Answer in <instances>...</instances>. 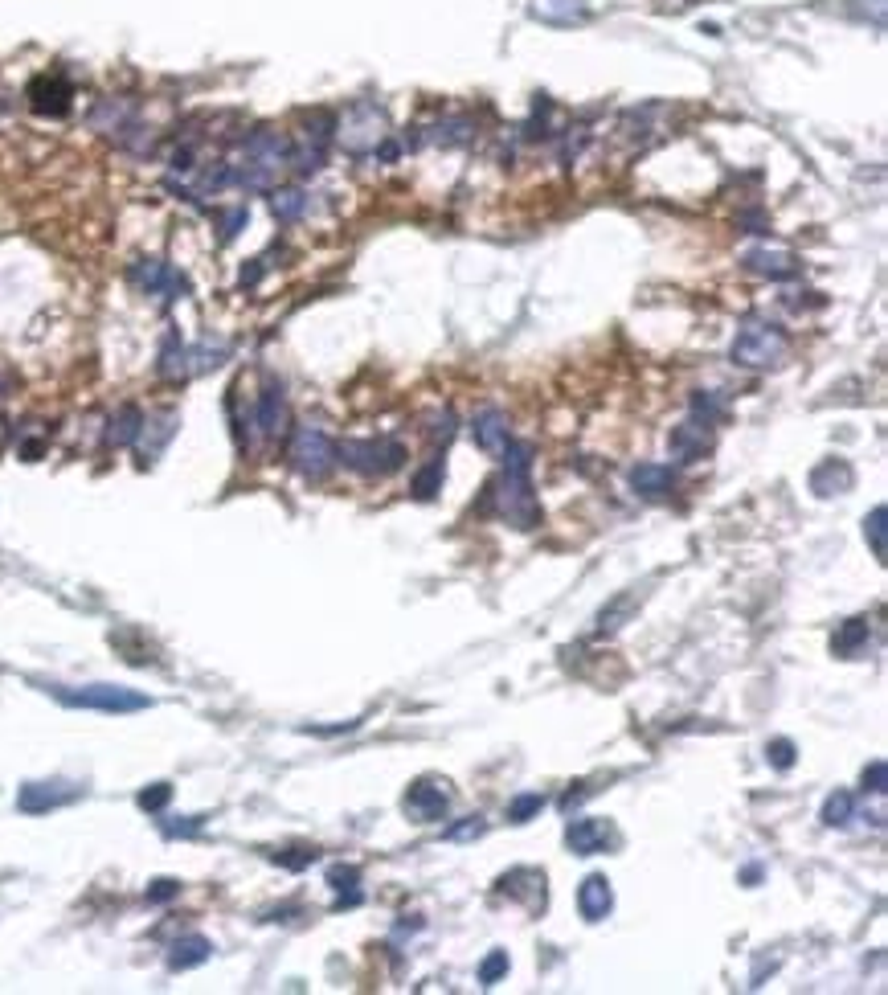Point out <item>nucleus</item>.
Here are the masks:
<instances>
[{
  "label": "nucleus",
  "instance_id": "17",
  "mask_svg": "<svg viewBox=\"0 0 888 995\" xmlns=\"http://www.w3.org/2000/svg\"><path fill=\"white\" fill-rule=\"evenodd\" d=\"M852 484H856V471H852L848 459H823V463L811 471V492H815L819 500H831V496L852 492Z\"/></svg>",
  "mask_w": 888,
  "mask_h": 995
},
{
  "label": "nucleus",
  "instance_id": "32",
  "mask_svg": "<svg viewBox=\"0 0 888 995\" xmlns=\"http://www.w3.org/2000/svg\"><path fill=\"white\" fill-rule=\"evenodd\" d=\"M586 5L582 0H537V17H545V21H561V25H569V21H586Z\"/></svg>",
  "mask_w": 888,
  "mask_h": 995
},
{
  "label": "nucleus",
  "instance_id": "19",
  "mask_svg": "<svg viewBox=\"0 0 888 995\" xmlns=\"http://www.w3.org/2000/svg\"><path fill=\"white\" fill-rule=\"evenodd\" d=\"M258 430L266 439H279L287 430V394L279 381H266L262 385V398H258Z\"/></svg>",
  "mask_w": 888,
  "mask_h": 995
},
{
  "label": "nucleus",
  "instance_id": "15",
  "mask_svg": "<svg viewBox=\"0 0 888 995\" xmlns=\"http://www.w3.org/2000/svg\"><path fill=\"white\" fill-rule=\"evenodd\" d=\"M741 263L753 271V275H762V279H774V283H782V279H794L798 275V258L790 254V250H770V246H753V250H745V258Z\"/></svg>",
  "mask_w": 888,
  "mask_h": 995
},
{
  "label": "nucleus",
  "instance_id": "9",
  "mask_svg": "<svg viewBox=\"0 0 888 995\" xmlns=\"http://www.w3.org/2000/svg\"><path fill=\"white\" fill-rule=\"evenodd\" d=\"M86 787L78 783H66V778H46V783H25L21 795H17V807L25 815H46V811H58L74 799H82Z\"/></svg>",
  "mask_w": 888,
  "mask_h": 995
},
{
  "label": "nucleus",
  "instance_id": "10",
  "mask_svg": "<svg viewBox=\"0 0 888 995\" xmlns=\"http://www.w3.org/2000/svg\"><path fill=\"white\" fill-rule=\"evenodd\" d=\"M565 844H569L573 856H598L606 848H618L623 836H618V828L610 824V819L586 815V819H573V824L565 828Z\"/></svg>",
  "mask_w": 888,
  "mask_h": 995
},
{
  "label": "nucleus",
  "instance_id": "40",
  "mask_svg": "<svg viewBox=\"0 0 888 995\" xmlns=\"http://www.w3.org/2000/svg\"><path fill=\"white\" fill-rule=\"evenodd\" d=\"M483 832H487V819H483V815H467L463 824H451V828H447V840L463 844V840H475V836H483Z\"/></svg>",
  "mask_w": 888,
  "mask_h": 995
},
{
  "label": "nucleus",
  "instance_id": "35",
  "mask_svg": "<svg viewBox=\"0 0 888 995\" xmlns=\"http://www.w3.org/2000/svg\"><path fill=\"white\" fill-rule=\"evenodd\" d=\"M508 967H512V963H508V950H492V955L479 963V983H483V987H496V983L508 975Z\"/></svg>",
  "mask_w": 888,
  "mask_h": 995
},
{
  "label": "nucleus",
  "instance_id": "36",
  "mask_svg": "<svg viewBox=\"0 0 888 995\" xmlns=\"http://www.w3.org/2000/svg\"><path fill=\"white\" fill-rule=\"evenodd\" d=\"M205 828V819L201 815H181V819H160V832L168 836V840H185V836H197Z\"/></svg>",
  "mask_w": 888,
  "mask_h": 995
},
{
  "label": "nucleus",
  "instance_id": "23",
  "mask_svg": "<svg viewBox=\"0 0 888 995\" xmlns=\"http://www.w3.org/2000/svg\"><path fill=\"white\" fill-rule=\"evenodd\" d=\"M328 885L340 893L336 897V910H352V905H361V869H357V864H332V869H328Z\"/></svg>",
  "mask_w": 888,
  "mask_h": 995
},
{
  "label": "nucleus",
  "instance_id": "27",
  "mask_svg": "<svg viewBox=\"0 0 888 995\" xmlns=\"http://www.w3.org/2000/svg\"><path fill=\"white\" fill-rule=\"evenodd\" d=\"M140 426H144V414L136 406H123L115 418H111V430H107V443L111 447H131L140 439Z\"/></svg>",
  "mask_w": 888,
  "mask_h": 995
},
{
  "label": "nucleus",
  "instance_id": "44",
  "mask_svg": "<svg viewBox=\"0 0 888 995\" xmlns=\"http://www.w3.org/2000/svg\"><path fill=\"white\" fill-rule=\"evenodd\" d=\"M246 218H250V213H246V209H234V213H230V218H226V230H221V238H234V234H238V230L246 226Z\"/></svg>",
  "mask_w": 888,
  "mask_h": 995
},
{
  "label": "nucleus",
  "instance_id": "20",
  "mask_svg": "<svg viewBox=\"0 0 888 995\" xmlns=\"http://www.w3.org/2000/svg\"><path fill=\"white\" fill-rule=\"evenodd\" d=\"M631 488L647 500H659L676 488V471L668 463H639V467H631Z\"/></svg>",
  "mask_w": 888,
  "mask_h": 995
},
{
  "label": "nucleus",
  "instance_id": "25",
  "mask_svg": "<svg viewBox=\"0 0 888 995\" xmlns=\"http://www.w3.org/2000/svg\"><path fill=\"white\" fill-rule=\"evenodd\" d=\"M442 480H447V459H442V455H430V459L418 467L410 492H414L418 500H434V496L442 492Z\"/></svg>",
  "mask_w": 888,
  "mask_h": 995
},
{
  "label": "nucleus",
  "instance_id": "33",
  "mask_svg": "<svg viewBox=\"0 0 888 995\" xmlns=\"http://www.w3.org/2000/svg\"><path fill=\"white\" fill-rule=\"evenodd\" d=\"M884 521H888L884 508H872V512L864 516V537L872 541V557H876V561H884V553H888V545H884Z\"/></svg>",
  "mask_w": 888,
  "mask_h": 995
},
{
  "label": "nucleus",
  "instance_id": "31",
  "mask_svg": "<svg viewBox=\"0 0 888 995\" xmlns=\"http://www.w3.org/2000/svg\"><path fill=\"white\" fill-rule=\"evenodd\" d=\"M471 140V123L467 119H442L426 132V144H442V148H455Z\"/></svg>",
  "mask_w": 888,
  "mask_h": 995
},
{
  "label": "nucleus",
  "instance_id": "3",
  "mask_svg": "<svg viewBox=\"0 0 888 995\" xmlns=\"http://www.w3.org/2000/svg\"><path fill=\"white\" fill-rule=\"evenodd\" d=\"M336 463L365 475V480H385L406 463V447L397 439H344L336 447Z\"/></svg>",
  "mask_w": 888,
  "mask_h": 995
},
{
  "label": "nucleus",
  "instance_id": "1",
  "mask_svg": "<svg viewBox=\"0 0 888 995\" xmlns=\"http://www.w3.org/2000/svg\"><path fill=\"white\" fill-rule=\"evenodd\" d=\"M500 459H504V475L487 488L492 500H496V512L520 533L537 529L541 525V504H537V496H532V451L520 447V443H508V451Z\"/></svg>",
  "mask_w": 888,
  "mask_h": 995
},
{
  "label": "nucleus",
  "instance_id": "37",
  "mask_svg": "<svg viewBox=\"0 0 888 995\" xmlns=\"http://www.w3.org/2000/svg\"><path fill=\"white\" fill-rule=\"evenodd\" d=\"M316 848H283V852H271V860L275 864H283V869H291V873H299V869H307V864H316Z\"/></svg>",
  "mask_w": 888,
  "mask_h": 995
},
{
  "label": "nucleus",
  "instance_id": "39",
  "mask_svg": "<svg viewBox=\"0 0 888 995\" xmlns=\"http://www.w3.org/2000/svg\"><path fill=\"white\" fill-rule=\"evenodd\" d=\"M136 803H140L148 815H160V811L172 803V787H168V783H152L148 791H140V799H136Z\"/></svg>",
  "mask_w": 888,
  "mask_h": 995
},
{
  "label": "nucleus",
  "instance_id": "34",
  "mask_svg": "<svg viewBox=\"0 0 888 995\" xmlns=\"http://www.w3.org/2000/svg\"><path fill=\"white\" fill-rule=\"evenodd\" d=\"M725 414V402L713 394V389H696L692 394V418H700V422H717Z\"/></svg>",
  "mask_w": 888,
  "mask_h": 995
},
{
  "label": "nucleus",
  "instance_id": "21",
  "mask_svg": "<svg viewBox=\"0 0 888 995\" xmlns=\"http://www.w3.org/2000/svg\"><path fill=\"white\" fill-rule=\"evenodd\" d=\"M500 893L524 897L528 893V910H545V873L537 869H512L500 877Z\"/></svg>",
  "mask_w": 888,
  "mask_h": 995
},
{
  "label": "nucleus",
  "instance_id": "30",
  "mask_svg": "<svg viewBox=\"0 0 888 995\" xmlns=\"http://www.w3.org/2000/svg\"><path fill=\"white\" fill-rule=\"evenodd\" d=\"M307 209V193L303 189H271V213L279 222H299Z\"/></svg>",
  "mask_w": 888,
  "mask_h": 995
},
{
  "label": "nucleus",
  "instance_id": "14",
  "mask_svg": "<svg viewBox=\"0 0 888 995\" xmlns=\"http://www.w3.org/2000/svg\"><path fill=\"white\" fill-rule=\"evenodd\" d=\"M471 435H475V447H479L483 455H496V459H500V455L508 451V443H512L508 414H504V410H483V414H475Z\"/></svg>",
  "mask_w": 888,
  "mask_h": 995
},
{
  "label": "nucleus",
  "instance_id": "18",
  "mask_svg": "<svg viewBox=\"0 0 888 995\" xmlns=\"http://www.w3.org/2000/svg\"><path fill=\"white\" fill-rule=\"evenodd\" d=\"M577 910H582L586 922H606L610 910H614V889L602 873H590L582 881V889H577Z\"/></svg>",
  "mask_w": 888,
  "mask_h": 995
},
{
  "label": "nucleus",
  "instance_id": "24",
  "mask_svg": "<svg viewBox=\"0 0 888 995\" xmlns=\"http://www.w3.org/2000/svg\"><path fill=\"white\" fill-rule=\"evenodd\" d=\"M172 435H176V414H152V418H144V426H140V439H136V443H144V455H148V459H156Z\"/></svg>",
  "mask_w": 888,
  "mask_h": 995
},
{
  "label": "nucleus",
  "instance_id": "22",
  "mask_svg": "<svg viewBox=\"0 0 888 995\" xmlns=\"http://www.w3.org/2000/svg\"><path fill=\"white\" fill-rule=\"evenodd\" d=\"M209 955H213V942H209V938L185 934V938L172 942V950H168V967H172V971H193V967H201Z\"/></svg>",
  "mask_w": 888,
  "mask_h": 995
},
{
  "label": "nucleus",
  "instance_id": "28",
  "mask_svg": "<svg viewBox=\"0 0 888 995\" xmlns=\"http://www.w3.org/2000/svg\"><path fill=\"white\" fill-rule=\"evenodd\" d=\"M160 377H168V381H181V377H189V349L181 344V336H168L164 340V349H160Z\"/></svg>",
  "mask_w": 888,
  "mask_h": 995
},
{
  "label": "nucleus",
  "instance_id": "42",
  "mask_svg": "<svg viewBox=\"0 0 888 995\" xmlns=\"http://www.w3.org/2000/svg\"><path fill=\"white\" fill-rule=\"evenodd\" d=\"M176 893H181V881H172V877H160V881H152V889H148V901H152V905H160V901H172Z\"/></svg>",
  "mask_w": 888,
  "mask_h": 995
},
{
  "label": "nucleus",
  "instance_id": "41",
  "mask_svg": "<svg viewBox=\"0 0 888 995\" xmlns=\"http://www.w3.org/2000/svg\"><path fill=\"white\" fill-rule=\"evenodd\" d=\"M794 754H798V750H794L790 738H778V742L766 746V762H770L774 770H790V766H794Z\"/></svg>",
  "mask_w": 888,
  "mask_h": 995
},
{
  "label": "nucleus",
  "instance_id": "13",
  "mask_svg": "<svg viewBox=\"0 0 888 995\" xmlns=\"http://www.w3.org/2000/svg\"><path fill=\"white\" fill-rule=\"evenodd\" d=\"M131 279H136L148 295H164V299H176L189 291V279L176 275L168 263H160V258H144V263L131 267Z\"/></svg>",
  "mask_w": 888,
  "mask_h": 995
},
{
  "label": "nucleus",
  "instance_id": "12",
  "mask_svg": "<svg viewBox=\"0 0 888 995\" xmlns=\"http://www.w3.org/2000/svg\"><path fill=\"white\" fill-rule=\"evenodd\" d=\"M668 451L676 463H696L713 451V422H700V418H684L680 426H672L668 435Z\"/></svg>",
  "mask_w": 888,
  "mask_h": 995
},
{
  "label": "nucleus",
  "instance_id": "8",
  "mask_svg": "<svg viewBox=\"0 0 888 995\" xmlns=\"http://www.w3.org/2000/svg\"><path fill=\"white\" fill-rule=\"evenodd\" d=\"M332 140H336V119H332V115H324V111H316L312 119H307L303 136L291 144L287 164H291L295 172H303V177H312V172H320V168H324V160H328V144H332Z\"/></svg>",
  "mask_w": 888,
  "mask_h": 995
},
{
  "label": "nucleus",
  "instance_id": "29",
  "mask_svg": "<svg viewBox=\"0 0 888 995\" xmlns=\"http://www.w3.org/2000/svg\"><path fill=\"white\" fill-rule=\"evenodd\" d=\"M819 819H823L827 828H848L852 819H856V795H852V791H835V795H827Z\"/></svg>",
  "mask_w": 888,
  "mask_h": 995
},
{
  "label": "nucleus",
  "instance_id": "16",
  "mask_svg": "<svg viewBox=\"0 0 888 995\" xmlns=\"http://www.w3.org/2000/svg\"><path fill=\"white\" fill-rule=\"evenodd\" d=\"M70 82L58 78V74H41L33 86H29V107L37 115H66L70 111Z\"/></svg>",
  "mask_w": 888,
  "mask_h": 995
},
{
  "label": "nucleus",
  "instance_id": "26",
  "mask_svg": "<svg viewBox=\"0 0 888 995\" xmlns=\"http://www.w3.org/2000/svg\"><path fill=\"white\" fill-rule=\"evenodd\" d=\"M868 635H872V627H868V619H848L839 631H835V639H831V652L835 656H843V660H852L860 647L868 643Z\"/></svg>",
  "mask_w": 888,
  "mask_h": 995
},
{
  "label": "nucleus",
  "instance_id": "4",
  "mask_svg": "<svg viewBox=\"0 0 888 995\" xmlns=\"http://www.w3.org/2000/svg\"><path fill=\"white\" fill-rule=\"evenodd\" d=\"M50 692H54L62 705H70V709H95V713H140V709L152 705L144 692L123 688V684H82V688L54 684Z\"/></svg>",
  "mask_w": 888,
  "mask_h": 995
},
{
  "label": "nucleus",
  "instance_id": "38",
  "mask_svg": "<svg viewBox=\"0 0 888 995\" xmlns=\"http://www.w3.org/2000/svg\"><path fill=\"white\" fill-rule=\"evenodd\" d=\"M541 807H545L541 795H516V799L508 803V819H512V824H528V819L537 815Z\"/></svg>",
  "mask_w": 888,
  "mask_h": 995
},
{
  "label": "nucleus",
  "instance_id": "6",
  "mask_svg": "<svg viewBox=\"0 0 888 995\" xmlns=\"http://www.w3.org/2000/svg\"><path fill=\"white\" fill-rule=\"evenodd\" d=\"M287 459H291V467L303 475V480H324V475L336 467V443L324 435L320 426H295Z\"/></svg>",
  "mask_w": 888,
  "mask_h": 995
},
{
  "label": "nucleus",
  "instance_id": "7",
  "mask_svg": "<svg viewBox=\"0 0 888 995\" xmlns=\"http://www.w3.org/2000/svg\"><path fill=\"white\" fill-rule=\"evenodd\" d=\"M336 140H340L352 156L377 152V144L385 140V111H381L377 103H357V107H348L344 119L336 123Z\"/></svg>",
  "mask_w": 888,
  "mask_h": 995
},
{
  "label": "nucleus",
  "instance_id": "11",
  "mask_svg": "<svg viewBox=\"0 0 888 995\" xmlns=\"http://www.w3.org/2000/svg\"><path fill=\"white\" fill-rule=\"evenodd\" d=\"M402 807L410 819H418V824H438V819H447V811H451V791L442 778H418L406 791Z\"/></svg>",
  "mask_w": 888,
  "mask_h": 995
},
{
  "label": "nucleus",
  "instance_id": "2",
  "mask_svg": "<svg viewBox=\"0 0 888 995\" xmlns=\"http://www.w3.org/2000/svg\"><path fill=\"white\" fill-rule=\"evenodd\" d=\"M287 156H291V140L262 127V132L242 140V164H230L234 185H242L246 193H271L279 172L287 168Z\"/></svg>",
  "mask_w": 888,
  "mask_h": 995
},
{
  "label": "nucleus",
  "instance_id": "5",
  "mask_svg": "<svg viewBox=\"0 0 888 995\" xmlns=\"http://www.w3.org/2000/svg\"><path fill=\"white\" fill-rule=\"evenodd\" d=\"M733 361L741 365V369H770V365H778L782 357H786V336H782V328H774V324H762V320H749L741 332H737V340H733Z\"/></svg>",
  "mask_w": 888,
  "mask_h": 995
},
{
  "label": "nucleus",
  "instance_id": "43",
  "mask_svg": "<svg viewBox=\"0 0 888 995\" xmlns=\"http://www.w3.org/2000/svg\"><path fill=\"white\" fill-rule=\"evenodd\" d=\"M884 774H888V770H884V762L876 758V762H872V766L864 770V791H872V795H884Z\"/></svg>",
  "mask_w": 888,
  "mask_h": 995
}]
</instances>
